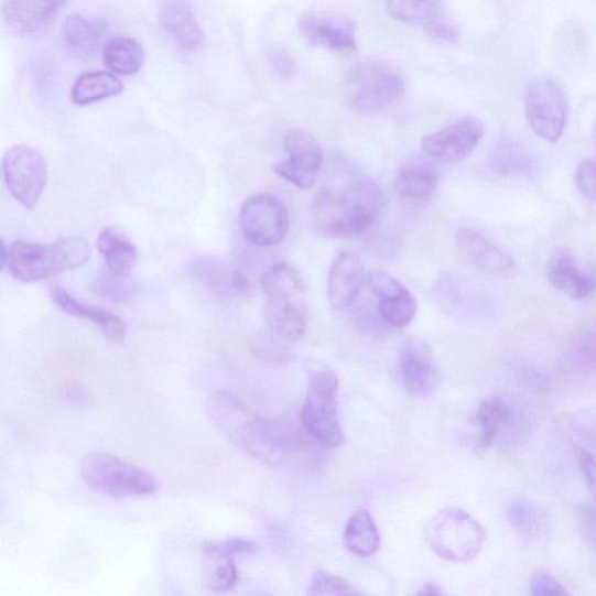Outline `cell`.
Listing matches in <instances>:
<instances>
[{
    "mask_svg": "<svg viewBox=\"0 0 596 596\" xmlns=\"http://www.w3.org/2000/svg\"><path fill=\"white\" fill-rule=\"evenodd\" d=\"M383 203L379 184L367 176H357L343 189H321L313 201V216L324 235L335 239L356 238L377 223Z\"/></svg>",
    "mask_w": 596,
    "mask_h": 596,
    "instance_id": "1",
    "label": "cell"
},
{
    "mask_svg": "<svg viewBox=\"0 0 596 596\" xmlns=\"http://www.w3.org/2000/svg\"><path fill=\"white\" fill-rule=\"evenodd\" d=\"M208 413L220 433L246 455L272 466L283 460L277 424L257 419L237 398L216 393L208 400Z\"/></svg>",
    "mask_w": 596,
    "mask_h": 596,
    "instance_id": "2",
    "label": "cell"
},
{
    "mask_svg": "<svg viewBox=\"0 0 596 596\" xmlns=\"http://www.w3.org/2000/svg\"><path fill=\"white\" fill-rule=\"evenodd\" d=\"M261 285L263 317L271 330L285 342L302 339L306 330V293L295 267L284 262L271 266L262 274Z\"/></svg>",
    "mask_w": 596,
    "mask_h": 596,
    "instance_id": "3",
    "label": "cell"
},
{
    "mask_svg": "<svg viewBox=\"0 0 596 596\" xmlns=\"http://www.w3.org/2000/svg\"><path fill=\"white\" fill-rule=\"evenodd\" d=\"M89 258L90 245L80 237L63 238L52 243L18 240L9 250L8 266L14 279L34 283L78 269Z\"/></svg>",
    "mask_w": 596,
    "mask_h": 596,
    "instance_id": "4",
    "label": "cell"
},
{
    "mask_svg": "<svg viewBox=\"0 0 596 596\" xmlns=\"http://www.w3.org/2000/svg\"><path fill=\"white\" fill-rule=\"evenodd\" d=\"M307 393L302 408L301 421L316 441L326 447H338L344 435L338 422L339 379L334 369L314 359L304 360Z\"/></svg>",
    "mask_w": 596,
    "mask_h": 596,
    "instance_id": "5",
    "label": "cell"
},
{
    "mask_svg": "<svg viewBox=\"0 0 596 596\" xmlns=\"http://www.w3.org/2000/svg\"><path fill=\"white\" fill-rule=\"evenodd\" d=\"M427 544L441 559L466 563L475 560L485 541L484 527L460 508L448 507L440 510L425 529Z\"/></svg>",
    "mask_w": 596,
    "mask_h": 596,
    "instance_id": "6",
    "label": "cell"
},
{
    "mask_svg": "<svg viewBox=\"0 0 596 596\" xmlns=\"http://www.w3.org/2000/svg\"><path fill=\"white\" fill-rule=\"evenodd\" d=\"M87 486L111 498H141L154 495L156 480L150 473L102 452H93L80 464Z\"/></svg>",
    "mask_w": 596,
    "mask_h": 596,
    "instance_id": "7",
    "label": "cell"
},
{
    "mask_svg": "<svg viewBox=\"0 0 596 596\" xmlns=\"http://www.w3.org/2000/svg\"><path fill=\"white\" fill-rule=\"evenodd\" d=\"M404 88L400 73L377 59L357 64L346 80L349 106L364 115L378 113L393 105Z\"/></svg>",
    "mask_w": 596,
    "mask_h": 596,
    "instance_id": "8",
    "label": "cell"
},
{
    "mask_svg": "<svg viewBox=\"0 0 596 596\" xmlns=\"http://www.w3.org/2000/svg\"><path fill=\"white\" fill-rule=\"evenodd\" d=\"M524 112L534 134L549 143H556L566 128V94L556 80L549 77L537 78L527 88Z\"/></svg>",
    "mask_w": 596,
    "mask_h": 596,
    "instance_id": "9",
    "label": "cell"
},
{
    "mask_svg": "<svg viewBox=\"0 0 596 596\" xmlns=\"http://www.w3.org/2000/svg\"><path fill=\"white\" fill-rule=\"evenodd\" d=\"M239 224L245 238L250 242L259 248H273L290 231L291 215L279 197L260 193L245 199Z\"/></svg>",
    "mask_w": 596,
    "mask_h": 596,
    "instance_id": "10",
    "label": "cell"
},
{
    "mask_svg": "<svg viewBox=\"0 0 596 596\" xmlns=\"http://www.w3.org/2000/svg\"><path fill=\"white\" fill-rule=\"evenodd\" d=\"M3 173L13 198L28 210L34 209L47 186L44 155L29 145H15L4 155Z\"/></svg>",
    "mask_w": 596,
    "mask_h": 596,
    "instance_id": "11",
    "label": "cell"
},
{
    "mask_svg": "<svg viewBox=\"0 0 596 596\" xmlns=\"http://www.w3.org/2000/svg\"><path fill=\"white\" fill-rule=\"evenodd\" d=\"M484 134L483 120L466 116L436 132L426 134L422 139V149L436 161L456 164L477 151Z\"/></svg>",
    "mask_w": 596,
    "mask_h": 596,
    "instance_id": "12",
    "label": "cell"
},
{
    "mask_svg": "<svg viewBox=\"0 0 596 596\" xmlns=\"http://www.w3.org/2000/svg\"><path fill=\"white\" fill-rule=\"evenodd\" d=\"M283 148L290 158L277 162L274 173L300 189L313 188L323 164L318 140L310 132L294 130L284 136Z\"/></svg>",
    "mask_w": 596,
    "mask_h": 596,
    "instance_id": "13",
    "label": "cell"
},
{
    "mask_svg": "<svg viewBox=\"0 0 596 596\" xmlns=\"http://www.w3.org/2000/svg\"><path fill=\"white\" fill-rule=\"evenodd\" d=\"M301 35L315 47L339 54L357 51V29L354 20L335 11H313L299 20Z\"/></svg>",
    "mask_w": 596,
    "mask_h": 596,
    "instance_id": "14",
    "label": "cell"
},
{
    "mask_svg": "<svg viewBox=\"0 0 596 596\" xmlns=\"http://www.w3.org/2000/svg\"><path fill=\"white\" fill-rule=\"evenodd\" d=\"M366 281L384 323L403 328L415 319L418 301L398 279L382 271H373L367 275Z\"/></svg>",
    "mask_w": 596,
    "mask_h": 596,
    "instance_id": "15",
    "label": "cell"
},
{
    "mask_svg": "<svg viewBox=\"0 0 596 596\" xmlns=\"http://www.w3.org/2000/svg\"><path fill=\"white\" fill-rule=\"evenodd\" d=\"M456 246L462 258L484 273L507 279L518 272L516 260L477 230L462 228L456 235Z\"/></svg>",
    "mask_w": 596,
    "mask_h": 596,
    "instance_id": "16",
    "label": "cell"
},
{
    "mask_svg": "<svg viewBox=\"0 0 596 596\" xmlns=\"http://www.w3.org/2000/svg\"><path fill=\"white\" fill-rule=\"evenodd\" d=\"M67 4V0H4L7 28L19 36L44 33Z\"/></svg>",
    "mask_w": 596,
    "mask_h": 596,
    "instance_id": "17",
    "label": "cell"
},
{
    "mask_svg": "<svg viewBox=\"0 0 596 596\" xmlns=\"http://www.w3.org/2000/svg\"><path fill=\"white\" fill-rule=\"evenodd\" d=\"M400 376L405 392L413 398H423L436 382V365L433 353L422 339H409L400 356Z\"/></svg>",
    "mask_w": 596,
    "mask_h": 596,
    "instance_id": "18",
    "label": "cell"
},
{
    "mask_svg": "<svg viewBox=\"0 0 596 596\" xmlns=\"http://www.w3.org/2000/svg\"><path fill=\"white\" fill-rule=\"evenodd\" d=\"M365 282L361 258L354 251L342 252L334 261L327 280V297L334 311H344L357 301Z\"/></svg>",
    "mask_w": 596,
    "mask_h": 596,
    "instance_id": "19",
    "label": "cell"
},
{
    "mask_svg": "<svg viewBox=\"0 0 596 596\" xmlns=\"http://www.w3.org/2000/svg\"><path fill=\"white\" fill-rule=\"evenodd\" d=\"M160 22L182 50L196 52L203 47L205 36L188 0H163Z\"/></svg>",
    "mask_w": 596,
    "mask_h": 596,
    "instance_id": "20",
    "label": "cell"
},
{
    "mask_svg": "<svg viewBox=\"0 0 596 596\" xmlns=\"http://www.w3.org/2000/svg\"><path fill=\"white\" fill-rule=\"evenodd\" d=\"M549 282L574 301L589 299L595 290V280L582 271L573 256L565 249L554 251L546 264Z\"/></svg>",
    "mask_w": 596,
    "mask_h": 596,
    "instance_id": "21",
    "label": "cell"
},
{
    "mask_svg": "<svg viewBox=\"0 0 596 596\" xmlns=\"http://www.w3.org/2000/svg\"><path fill=\"white\" fill-rule=\"evenodd\" d=\"M53 301L66 314L80 319H88L99 326L102 334L115 343H122L127 337L124 321L102 307L82 303L74 299L63 286L51 288Z\"/></svg>",
    "mask_w": 596,
    "mask_h": 596,
    "instance_id": "22",
    "label": "cell"
},
{
    "mask_svg": "<svg viewBox=\"0 0 596 596\" xmlns=\"http://www.w3.org/2000/svg\"><path fill=\"white\" fill-rule=\"evenodd\" d=\"M438 186V172L425 159H414L402 164L395 175L394 187L403 198L424 201L431 197Z\"/></svg>",
    "mask_w": 596,
    "mask_h": 596,
    "instance_id": "23",
    "label": "cell"
},
{
    "mask_svg": "<svg viewBox=\"0 0 596 596\" xmlns=\"http://www.w3.org/2000/svg\"><path fill=\"white\" fill-rule=\"evenodd\" d=\"M201 571L204 586L215 593L230 590L238 581L234 557L221 544L207 543L203 546Z\"/></svg>",
    "mask_w": 596,
    "mask_h": 596,
    "instance_id": "24",
    "label": "cell"
},
{
    "mask_svg": "<svg viewBox=\"0 0 596 596\" xmlns=\"http://www.w3.org/2000/svg\"><path fill=\"white\" fill-rule=\"evenodd\" d=\"M201 283L220 295H240L249 292V281L239 271L216 258H203L193 266Z\"/></svg>",
    "mask_w": 596,
    "mask_h": 596,
    "instance_id": "25",
    "label": "cell"
},
{
    "mask_svg": "<svg viewBox=\"0 0 596 596\" xmlns=\"http://www.w3.org/2000/svg\"><path fill=\"white\" fill-rule=\"evenodd\" d=\"M96 246L110 272L129 275L134 269L138 259L137 248L124 232L115 228L101 230Z\"/></svg>",
    "mask_w": 596,
    "mask_h": 596,
    "instance_id": "26",
    "label": "cell"
},
{
    "mask_svg": "<svg viewBox=\"0 0 596 596\" xmlns=\"http://www.w3.org/2000/svg\"><path fill=\"white\" fill-rule=\"evenodd\" d=\"M507 519L512 531L525 544L540 542L549 531L545 512L537 503L525 499L510 503Z\"/></svg>",
    "mask_w": 596,
    "mask_h": 596,
    "instance_id": "27",
    "label": "cell"
},
{
    "mask_svg": "<svg viewBox=\"0 0 596 596\" xmlns=\"http://www.w3.org/2000/svg\"><path fill=\"white\" fill-rule=\"evenodd\" d=\"M108 23L102 18L72 14L64 26L66 44L76 53H95L107 36Z\"/></svg>",
    "mask_w": 596,
    "mask_h": 596,
    "instance_id": "28",
    "label": "cell"
},
{
    "mask_svg": "<svg viewBox=\"0 0 596 596\" xmlns=\"http://www.w3.org/2000/svg\"><path fill=\"white\" fill-rule=\"evenodd\" d=\"M344 544L349 552L360 557H371L381 544L378 527L366 509L359 510L346 523Z\"/></svg>",
    "mask_w": 596,
    "mask_h": 596,
    "instance_id": "29",
    "label": "cell"
},
{
    "mask_svg": "<svg viewBox=\"0 0 596 596\" xmlns=\"http://www.w3.org/2000/svg\"><path fill=\"white\" fill-rule=\"evenodd\" d=\"M124 90V85L115 75L107 72H91L80 75L73 87L74 105L87 107L94 102L118 96Z\"/></svg>",
    "mask_w": 596,
    "mask_h": 596,
    "instance_id": "30",
    "label": "cell"
},
{
    "mask_svg": "<svg viewBox=\"0 0 596 596\" xmlns=\"http://www.w3.org/2000/svg\"><path fill=\"white\" fill-rule=\"evenodd\" d=\"M386 10L397 22L426 29L443 19L444 6L442 0H387Z\"/></svg>",
    "mask_w": 596,
    "mask_h": 596,
    "instance_id": "31",
    "label": "cell"
},
{
    "mask_svg": "<svg viewBox=\"0 0 596 596\" xmlns=\"http://www.w3.org/2000/svg\"><path fill=\"white\" fill-rule=\"evenodd\" d=\"M106 66L116 74H137L145 59V53L137 40L127 36L115 37L102 48Z\"/></svg>",
    "mask_w": 596,
    "mask_h": 596,
    "instance_id": "32",
    "label": "cell"
},
{
    "mask_svg": "<svg viewBox=\"0 0 596 596\" xmlns=\"http://www.w3.org/2000/svg\"><path fill=\"white\" fill-rule=\"evenodd\" d=\"M509 418V408L499 397H490L478 408L479 440L477 449L486 452L496 442L500 427Z\"/></svg>",
    "mask_w": 596,
    "mask_h": 596,
    "instance_id": "33",
    "label": "cell"
},
{
    "mask_svg": "<svg viewBox=\"0 0 596 596\" xmlns=\"http://www.w3.org/2000/svg\"><path fill=\"white\" fill-rule=\"evenodd\" d=\"M492 167L501 175L521 176L530 173L531 159L520 143L505 141L492 158Z\"/></svg>",
    "mask_w": 596,
    "mask_h": 596,
    "instance_id": "34",
    "label": "cell"
},
{
    "mask_svg": "<svg viewBox=\"0 0 596 596\" xmlns=\"http://www.w3.org/2000/svg\"><path fill=\"white\" fill-rule=\"evenodd\" d=\"M360 593L346 581L330 572L317 571L312 578L307 595H359Z\"/></svg>",
    "mask_w": 596,
    "mask_h": 596,
    "instance_id": "35",
    "label": "cell"
},
{
    "mask_svg": "<svg viewBox=\"0 0 596 596\" xmlns=\"http://www.w3.org/2000/svg\"><path fill=\"white\" fill-rule=\"evenodd\" d=\"M128 275H119L109 271L100 277L95 283V292L102 299L122 302L129 300L133 294L132 284L126 279Z\"/></svg>",
    "mask_w": 596,
    "mask_h": 596,
    "instance_id": "36",
    "label": "cell"
},
{
    "mask_svg": "<svg viewBox=\"0 0 596 596\" xmlns=\"http://www.w3.org/2000/svg\"><path fill=\"white\" fill-rule=\"evenodd\" d=\"M271 335H260L253 340V348L258 356L273 362H290L294 358L292 349Z\"/></svg>",
    "mask_w": 596,
    "mask_h": 596,
    "instance_id": "37",
    "label": "cell"
},
{
    "mask_svg": "<svg viewBox=\"0 0 596 596\" xmlns=\"http://www.w3.org/2000/svg\"><path fill=\"white\" fill-rule=\"evenodd\" d=\"M530 592L533 595L541 596H560L567 594L564 586L545 571H538L532 575L530 581Z\"/></svg>",
    "mask_w": 596,
    "mask_h": 596,
    "instance_id": "38",
    "label": "cell"
},
{
    "mask_svg": "<svg viewBox=\"0 0 596 596\" xmlns=\"http://www.w3.org/2000/svg\"><path fill=\"white\" fill-rule=\"evenodd\" d=\"M575 184L579 193L588 201H595V162L587 159L579 164L575 174Z\"/></svg>",
    "mask_w": 596,
    "mask_h": 596,
    "instance_id": "39",
    "label": "cell"
},
{
    "mask_svg": "<svg viewBox=\"0 0 596 596\" xmlns=\"http://www.w3.org/2000/svg\"><path fill=\"white\" fill-rule=\"evenodd\" d=\"M270 66L283 79H291L296 74V67L291 54L277 50L270 55Z\"/></svg>",
    "mask_w": 596,
    "mask_h": 596,
    "instance_id": "40",
    "label": "cell"
},
{
    "mask_svg": "<svg viewBox=\"0 0 596 596\" xmlns=\"http://www.w3.org/2000/svg\"><path fill=\"white\" fill-rule=\"evenodd\" d=\"M574 457L577 460L583 475L589 486L592 492H594L595 476H594V458L589 451L582 446L574 447Z\"/></svg>",
    "mask_w": 596,
    "mask_h": 596,
    "instance_id": "41",
    "label": "cell"
},
{
    "mask_svg": "<svg viewBox=\"0 0 596 596\" xmlns=\"http://www.w3.org/2000/svg\"><path fill=\"white\" fill-rule=\"evenodd\" d=\"M426 31L429 36L443 41V43L455 44L459 39L457 29L454 25L444 22L443 19L426 28Z\"/></svg>",
    "mask_w": 596,
    "mask_h": 596,
    "instance_id": "42",
    "label": "cell"
},
{
    "mask_svg": "<svg viewBox=\"0 0 596 596\" xmlns=\"http://www.w3.org/2000/svg\"><path fill=\"white\" fill-rule=\"evenodd\" d=\"M221 546L228 551L231 556H252L257 552V545L246 539H230L221 543Z\"/></svg>",
    "mask_w": 596,
    "mask_h": 596,
    "instance_id": "43",
    "label": "cell"
},
{
    "mask_svg": "<svg viewBox=\"0 0 596 596\" xmlns=\"http://www.w3.org/2000/svg\"><path fill=\"white\" fill-rule=\"evenodd\" d=\"M581 529L587 541L595 540V508L594 505H585L581 511Z\"/></svg>",
    "mask_w": 596,
    "mask_h": 596,
    "instance_id": "44",
    "label": "cell"
},
{
    "mask_svg": "<svg viewBox=\"0 0 596 596\" xmlns=\"http://www.w3.org/2000/svg\"><path fill=\"white\" fill-rule=\"evenodd\" d=\"M419 595H441L443 590L434 583L425 584L422 589L418 592Z\"/></svg>",
    "mask_w": 596,
    "mask_h": 596,
    "instance_id": "45",
    "label": "cell"
},
{
    "mask_svg": "<svg viewBox=\"0 0 596 596\" xmlns=\"http://www.w3.org/2000/svg\"><path fill=\"white\" fill-rule=\"evenodd\" d=\"M8 259L9 250L3 239H0V272H2L4 267L8 264Z\"/></svg>",
    "mask_w": 596,
    "mask_h": 596,
    "instance_id": "46",
    "label": "cell"
}]
</instances>
